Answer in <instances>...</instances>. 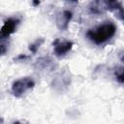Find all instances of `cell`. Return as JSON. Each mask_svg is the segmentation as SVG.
<instances>
[{
  "mask_svg": "<svg viewBox=\"0 0 124 124\" xmlns=\"http://www.w3.org/2000/svg\"><path fill=\"white\" fill-rule=\"evenodd\" d=\"M116 33V25L112 21H106L93 29H89L86 37L95 45L101 46L109 41Z\"/></svg>",
  "mask_w": 124,
  "mask_h": 124,
  "instance_id": "6da1fadb",
  "label": "cell"
},
{
  "mask_svg": "<svg viewBox=\"0 0 124 124\" xmlns=\"http://www.w3.org/2000/svg\"><path fill=\"white\" fill-rule=\"evenodd\" d=\"M35 86V80L31 77H24L15 80L12 84V93L15 97L19 98L28 90Z\"/></svg>",
  "mask_w": 124,
  "mask_h": 124,
  "instance_id": "7a4b0ae2",
  "label": "cell"
},
{
  "mask_svg": "<svg viewBox=\"0 0 124 124\" xmlns=\"http://www.w3.org/2000/svg\"><path fill=\"white\" fill-rule=\"evenodd\" d=\"M71 84V74L67 70L59 72L51 81V87L57 92L65 91Z\"/></svg>",
  "mask_w": 124,
  "mask_h": 124,
  "instance_id": "3957f363",
  "label": "cell"
},
{
  "mask_svg": "<svg viewBox=\"0 0 124 124\" xmlns=\"http://www.w3.org/2000/svg\"><path fill=\"white\" fill-rule=\"evenodd\" d=\"M53 46V53L56 57L62 58L66 56L72 49L74 43L72 41L66 40V39H60L57 38L52 42Z\"/></svg>",
  "mask_w": 124,
  "mask_h": 124,
  "instance_id": "277c9868",
  "label": "cell"
},
{
  "mask_svg": "<svg viewBox=\"0 0 124 124\" xmlns=\"http://www.w3.org/2000/svg\"><path fill=\"white\" fill-rule=\"evenodd\" d=\"M21 19L16 16L9 17L4 21V24L2 28L0 29V39L6 40L8 37H10L13 33L16 32L17 26L19 25Z\"/></svg>",
  "mask_w": 124,
  "mask_h": 124,
  "instance_id": "5b68a950",
  "label": "cell"
},
{
  "mask_svg": "<svg viewBox=\"0 0 124 124\" xmlns=\"http://www.w3.org/2000/svg\"><path fill=\"white\" fill-rule=\"evenodd\" d=\"M72 18H73V12L72 11H70L68 9L60 11L55 16L56 26L60 30H66L68 28L69 23L72 20Z\"/></svg>",
  "mask_w": 124,
  "mask_h": 124,
  "instance_id": "8992f818",
  "label": "cell"
},
{
  "mask_svg": "<svg viewBox=\"0 0 124 124\" xmlns=\"http://www.w3.org/2000/svg\"><path fill=\"white\" fill-rule=\"evenodd\" d=\"M55 67H56V65L54 64L53 60L48 56L40 57L39 59H37V61L34 64V68L36 70L42 71V72L52 71V70H54Z\"/></svg>",
  "mask_w": 124,
  "mask_h": 124,
  "instance_id": "52a82bcc",
  "label": "cell"
},
{
  "mask_svg": "<svg viewBox=\"0 0 124 124\" xmlns=\"http://www.w3.org/2000/svg\"><path fill=\"white\" fill-rule=\"evenodd\" d=\"M88 8H89L90 13L94 14V15H100V14H103L106 11L104 1H94V2H91Z\"/></svg>",
  "mask_w": 124,
  "mask_h": 124,
  "instance_id": "ba28073f",
  "label": "cell"
},
{
  "mask_svg": "<svg viewBox=\"0 0 124 124\" xmlns=\"http://www.w3.org/2000/svg\"><path fill=\"white\" fill-rule=\"evenodd\" d=\"M43 43H44V39H43V38L37 39L35 42H33L32 44L29 45V50H30L32 53L37 52V50L39 49V47L41 46V45H42Z\"/></svg>",
  "mask_w": 124,
  "mask_h": 124,
  "instance_id": "9c48e42d",
  "label": "cell"
},
{
  "mask_svg": "<svg viewBox=\"0 0 124 124\" xmlns=\"http://www.w3.org/2000/svg\"><path fill=\"white\" fill-rule=\"evenodd\" d=\"M114 77H115V79L120 83L122 84L123 81H124V76H123V67L120 66V67H116L115 70H114Z\"/></svg>",
  "mask_w": 124,
  "mask_h": 124,
  "instance_id": "30bf717a",
  "label": "cell"
},
{
  "mask_svg": "<svg viewBox=\"0 0 124 124\" xmlns=\"http://www.w3.org/2000/svg\"><path fill=\"white\" fill-rule=\"evenodd\" d=\"M8 51V44L6 43V40L0 39V55L6 54Z\"/></svg>",
  "mask_w": 124,
  "mask_h": 124,
  "instance_id": "8fae6325",
  "label": "cell"
},
{
  "mask_svg": "<svg viewBox=\"0 0 124 124\" xmlns=\"http://www.w3.org/2000/svg\"><path fill=\"white\" fill-rule=\"evenodd\" d=\"M26 59H28V56H26V55H22V54H20L19 56H17L16 58H15V61L16 60V61H19V60H21V61H25Z\"/></svg>",
  "mask_w": 124,
  "mask_h": 124,
  "instance_id": "7c38bea8",
  "label": "cell"
},
{
  "mask_svg": "<svg viewBox=\"0 0 124 124\" xmlns=\"http://www.w3.org/2000/svg\"><path fill=\"white\" fill-rule=\"evenodd\" d=\"M13 124H29V122L26 120H16Z\"/></svg>",
  "mask_w": 124,
  "mask_h": 124,
  "instance_id": "4fadbf2b",
  "label": "cell"
},
{
  "mask_svg": "<svg viewBox=\"0 0 124 124\" xmlns=\"http://www.w3.org/2000/svg\"><path fill=\"white\" fill-rule=\"evenodd\" d=\"M3 122H4V119L2 117H0V124H3Z\"/></svg>",
  "mask_w": 124,
  "mask_h": 124,
  "instance_id": "5bb4252c",
  "label": "cell"
},
{
  "mask_svg": "<svg viewBox=\"0 0 124 124\" xmlns=\"http://www.w3.org/2000/svg\"><path fill=\"white\" fill-rule=\"evenodd\" d=\"M33 4H34V5H39L40 2H33Z\"/></svg>",
  "mask_w": 124,
  "mask_h": 124,
  "instance_id": "9a60e30c",
  "label": "cell"
}]
</instances>
